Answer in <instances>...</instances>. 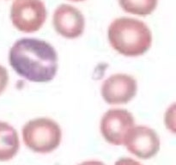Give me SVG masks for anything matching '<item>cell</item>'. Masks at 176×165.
<instances>
[{"label": "cell", "instance_id": "obj_12", "mask_svg": "<svg viewBox=\"0 0 176 165\" xmlns=\"http://www.w3.org/2000/svg\"><path fill=\"white\" fill-rule=\"evenodd\" d=\"M115 165H142L138 161L133 160L131 158H127V157H124V158H120L115 163Z\"/></svg>", "mask_w": 176, "mask_h": 165}, {"label": "cell", "instance_id": "obj_13", "mask_svg": "<svg viewBox=\"0 0 176 165\" xmlns=\"http://www.w3.org/2000/svg\"><path fill=\"white\" fill-rule=\"evenodd\" d=\"M79 165H105L102 162L100 161H87V162H83Z\"/></svg>", "mask_w": 176, "mask_h": 165}, {"label": "cell", "instance_id": "obj_9", "mask_svg": "<svg viewBox=\"0 0 176 165\" xmlns=\"http://www.w3.org/2000/svg\"><path fill=\"white\" fill-rule=\"evenodd\" d=\"M20 147L18 134L9 124L0 121V162L12 159Z\"/></svg>", "mask_w": 176, "mask_h": 165}, {"label": "cell", "instance_id": "obj_10", "mask_svg": "<svg viewBox=\"0 0 176 165\" xmlns=\"http://www.w3.org/2000/svg\"><path fill=\"white\" fill-rule=\"evenodd\" d=\"M119 3L127 13L145 16L155 10L157 0H119Z\"/></svg>", "mask_w": 176, "mask_h": 165}, {"label": "cell", "instance_id": "obj_1", "mask_svg": "<svg viewBox=\"0 0 176 165\" xmlns=\"http://www.w3.org/2000/svg\"><path fill=\"white\" fill-rule=\"evenodd\" d=\"M9 61L16 73L31 82H49L58 70L54 48L38 39L23 38L16 41L9 50Z\"/></svg>", "mask_w": 176, "mask_h": 165}, {"label": "cell", "instance_id": "obj_8", "mask_svg": "<svg viewBox=\"0 0 176 165\" xmlns=\"http://www.w3.org/2000/svg\"><path fill=\"white\" fill-rule=\"evenodd\" d=\"M53 26L63 37L75 39L81 36L85 27V20L82 12L70 5H61L53 14Z\"/></svg>", "mask_w": 176, "mask_h": 165}, {"label": "cell", "instance_id": "obj_4", "mask_svg": "<svg viewBox=\"0 0 176 165\" xmlns=\"http://www.w3.org/2000/svg\"><path fill=\"white\" fill-rule=\"evenodd\" d=\"M10 19L20 31L36 32L46 19L45 4L41 0H14L10 9Z\"/></svg>", "mask_w": 176, "mask_h": 165}, {"label": "cell", "instance_id": "obj_2", "mask_svg": "<svg viewBox=\"0 0 176 165\" xmlns=\"http://www.w3.org/2000/svg\"><path fill=\"white\" fill-rule=\"evenodd\" d=\"M108 40L111 46L119 53L136 57L149 49L152 35L148 26L133 18L115 19L108 28Z\"/></svg>", "mask_w": 176, "mask_h": 165}, {"label": "cell", "instance_id": "obj_5", "mask_svg": "<svg viewBox=\"0 0 176 165\" xmlns=\"http://www.w3.org/2000/svg\"><path fill=\"white\" fill-rule=\"evenodd\" d=\"M134 127V119L130 112L125 109H110L101 121V134L109 144L124 145L127 134Z\"/></svg>", "mask_w": 176, "mask_h": 165}, {"label": "cell", "instance_id": "obj_3", "mask_svg": "<svg viewBox=\"0 0 176 165\" xmlns=\"http://www.w3.org/2000/svg\"><path fill=\"white\" fill-rule=\"evenodd\" d=\"M62 133L57 122L48 118H38L28 121L23 128V142L37 153H49L57 149Z\"/></svg>", "mask_w": 176, "mask_h": 165}, {"label": "cell", "instance_id": "obj_11", "mask_svg": "<svg viewBox=\"0 0 176 165\" xmlns=\"http://www.w3.org/2000/svg\"><path fill=\"white\" fill-rule=\"evenodd\" d=\"M9 82V74L6 68L0 65V95L5 91Z\"/></svg>", "mask_w": 176, "mask_h": 165}, {"label": "cell", "instance_id": "obj_7", "mask_svg": "<svg viewBox=\"0 0 176 165\" xmlns=\"http://www.w3.org/2000/svg\"><path fill=\"white\" fill-rule=\"evenodd\" d=\"M137 81L127 74H115L104 81L101 95L109 104H125L137 93Z\"/></svg>", "mask_w": 176, "mask_h": 165}, {"label": "cell", "instance_id": "obj_6", "mask_svg": "<svg viewBox=\"0 0 176 165\" xmlns=\"http://www.w3.org/2000/svg\"><path fill=\"white\" fill-rule=\"evenodd\" d=\"M124 145L131 154L142 159H149L159 151L160 139L153 129L138 126L128 133Z\"/></svg>", "mask_w": 176, "mask_h": 165}, {"label": "cell", "instance_id": "obj_14", "mask_svg": "<svg viewBox=\"0 0 176 165\" xmlns=\"http://www.w3.org/2000/svg\"><path fill=\"white\" fill-rule=\"evenodd\" d=\"M70 1H73V2H80V1H83V0H70Z\"/></svg>", "mask_w": 176, "mask_h": 165}]
</instances>
